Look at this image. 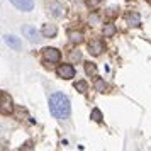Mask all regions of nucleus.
Here are the masks:
<instances>
[{"label": "nucleus", "instance_id": "obj_3", "mask_svg": "<svg viewBox=\"0 0 151 151\" xmlns=\"http://www.w3.org/2000/svg\"><path fill=\"white\" fill-rule=\"evenodd\" d=\"M42 56H44V60L49 63H58L61 60V51L56 48H44L42 49Z\"/></svg>", "mask_w": 151, "mask_h": 151}, {"label": "nucleus", "instance_id": "obj_16", "mask_svg": "<svg viewBox=\"0 0 151 151\" xmlns=\"http://www.w3.org/2000/svg\"><path fill=\"white\" fill-rule=\"evenodd\" d=\"M70 60H71V61H80V60H82V53H80V51H71V53H70Z\"/></svg>", "mask_w": 151, "mask_h": 151}, {"label": "nucleus", "instance_id": "obj_6", "mask_svg": "<svg viewBox=\"0 0 151 151\" xmlns=\"http://www.w3.org/2000/svg\"><path fill=\"white\" fill-rule=\"evenodd\" d=\"M88 51H90V55L99 56L104 51V42L99 41V39H95V41H90L88 42Z\"/></svg>", "mask_w": 151, "mask_h": 151}, {"label": "nucleus", "instance_id": "obj_4", "mask_svg": "<svg viewBox=\"0 0 151 151\" xmlns=\"http://www.w3.org/2000/svg\"><path fill=\"white\" fill-rule=\"evenodd\" d=\"M10 2H12V5L15 9H19L22 12H31L34 9V2L32 0H10Z\"/></svg>", "mask_w": 151, "mask_h": 151}, {"label": "nucleus", "instance_id": "obj_1", "mask_svg": "<svg viewBox=\"0 0 151 151\" xmlns=\"http://www.w3.org/2000/svg\"><path fill=\"white\" fill-rule=\"evenodd\" d=\"M49 112L53 114V117L60 119V121H65L68 119L70 114H71V104H70V99L63 92H55L49 95Z\"/></svg>", "mask_w": 151, "mask_h": 151}, {"label": "nucleus", "instance_id": "obj_8", "mask_svg": "<svg viewBox=\"0 0 151 151\" xmlns=\"http://www.w3.org/2000/svg\"><path fill=\"white\" fill-rule=\"evenodd\" d=\"M126 21L129 24L131 27H139L141 26V15L137 14V12H129L127 17H126Z\"/></svg>", "mask_w": 151, "mask_h": 151}, {"label": "nucleus", "instance_id": "obj_5", "mask_svg": "<svg viewBox=\"0 0 151 151\" xmlns=\"http://www.w3.org/2000/svg\"><path fill=\"white\" fill-rule=\"evenodd\" d=\"M22 34L26 36L31 42L39 41V32H37V29L32 27V26H24V27H22Z\"/></svg>", "mask_w": 151, "mask_h": 151}, {"label": "nucleus", "instance_id": "obj_2", "mask_svg": "<svg viewBox=\"0 0 151 151\" xmlns=\"http://www.w3.org/2000/svg\"><path fill=\"white\" fill-rule=\"evenodd\" d=\"M56 75L60 78H63V80H71V78H75L76 70L73 65H60L56 68Z\"/></svg>", "mask_w": 151, "mask_h": 151}, {"label": "nucleus", "instance_id": "obj_11", "mask_svg": "<svg viewBox=\"0 0 151 151\" xmlns=\"http://www.w3.org/2000/svg\"><path fill=\"white\" fill-rule=\"evenodd\" d=\"M93 87H95L97 92L104 93V92L107 90V83L104 82V78H100V76H97V75H95V83H93Z\"/></svg>", "mask_w": 151, "mask_h": 151}, {"label": "nucleus", "instance_id": "obj_9", "mask_svg": "<svg viewBox=\"0 0 151 151\" xmlns=\"http://www.w3.org/2000/svg\"><path fill=\"white\" fill-rule=\"evenodd\" d=\"M4 39H5V42H7L12 49H15V51H17V49H21L22 44H21V39H19V37H15V36H12V34H7Z\"/></svg>", "mask_w": 151, "mask_h": 151}, {"label": "nucleus", "instance_id": "obj_13", "mask_svg": "<svg viewBox=\"0 0 151 151\" xmlns=\"http://www.w3.org/2000/svg\"><path fill=\"white\" fill-rule=\"evenodd\" d=\"M90 119L95 121V122H102L104 116H102V112H100V109H93L92 110V112H90Z\"/></svg>", "mask_w": 151, "mask_h": 151}, {"label": "nucleus", "instance_id": "obj_7", "mask_svg": "<svg viewBox=\"0 0 151 151\" xmlns=\"http://www.w3.org/2000/svg\"><path fill=\"white\" fill-rule=\"evenodd\" d=\"M41 34L44 37H56L58 34V27H56L55 24H44L41 29Z\"/></svg>", "mask_w": 151, "mask_h": 151}, {"label": "nucleus", "instance_id": "obj_15", "mask_svg": "<svg viewBox=\"0 0 151 151\" xmlns=\"http://www.w3.org/2000/svg\"><path fill=\"white\" fill-rule=\"evenodd\" d=\"M73 87H75L76 92H80V93H85V92H87V88H88V83L85 82V80H80V82H76Z\"/></svg>", "mask_w": 151, "mask_h": 151}, {"label": "nucleus", "instance_id": "obj_14", "mask_svg": "<svg viewBox=\"0 0 151 151\" xmlns=\"http://www.w3.org/2000/svg\"><path fill=\"white\" fill-rule=\"evenodd\" d=\"M85 71H87V75H97V65L92 61H87L85 63Z\"/></svg>", "mask_w": 151, "mask_h": 151}, {"label": "nucleus", "instance_id": "obj_10", "mask_svg": "<svg viewBox=\"0 0 151 151\" xmlns=\"http://www.w3.org/2000/svg\"><path fill=\"white\" fill-rule=\"evenodd\" d=\"M68 37L73 44H80V42L83 41V34L78 32V31H68Z\"/></svg>", "mask_w": 151, "mask_h": 151}, {"label": "nucleus", "instance_id": "obj_18", "mask_svg": "<svg viewBox=\"0 0 151 151\" xmlns=\"http://www.w3.org/2000/svg\"><path fill=\"white\" fill-rule=\"evenodd\" d=\"M148 2H150V0H148Z\"/></svg>", "mask_w": 151, "mask_h": 151}, {"label": "nucleus", "instance_id": "obj_12", "mask_svg": "<svg viewBox=\"0 0 151 151\" xmlns=\"http://www.w3.org/2000/svg\"><path fill=\"white\" fill-rule=\"evenodd\" d=\"M117 32V27L114 24H104V37H112Z\"/></svg>", "mask_w": 151, "mask_h": 151}, {"label": "nucleus", "instance_id": "obj_17", "mask_svg": "<svg viewBox=\"0 0 151 151\" xmlns=\"http://www.w3.org/2000/svg\"><path fill=\"white\" fill-rule=\"evenodd\" d=\"M2 93H4V92H0V99H2Z\"/></svg>", "mask_w": 151, "mask_h": 151}]
</instances>
